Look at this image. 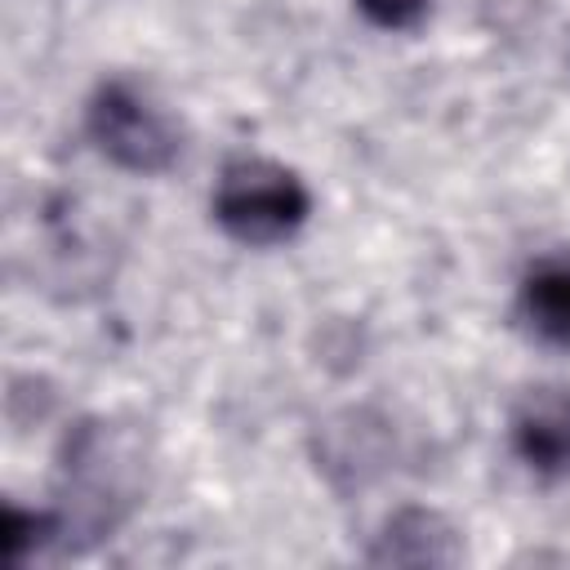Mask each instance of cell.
Listing matches in <instances>:
<instances>
[{
  "label": "cell",
  "mask_w": 570,
  "mask_h": 570,
  "mask_svg": "<svg viewBox=\"0 0 570 570\" xmlns=\"http://www.w3.org/2000/svg\"><path fill=\"white\" fill-rule=\"evenodd\" d=\"M67 508L53 512L58 543H71V534L98 539L107 534L138 494V454L129 441L107 423H85L67 441Z\"/></svg>",
  "instance_id": "6da1fadb"
},
{
  "label": "cell",
  "mask_w": 570,
  "mask_h": 570,
  "mask_svg": "<svg viewBox=\"0 0 570 570\" xmlns=\"http://www.w3.org/2000/svg\"><path fill=\"white\" fill-rule=\"evenodd\" d=\"M312 214L303 178L267 156L227 160L214 187V218L240 245H281Z\"/></svg>",
  "instance_id": "7a4b0ae2"
},
{
  "label": "cell",
  "mask_w": 570,
  "mask_h": 570,
  "mask_svg": "<svg viewBox=\"0 0 570 570\" xmlns=\"http://www.w3.org/2000/svg\"><path fill=\"white\" fill-rule=\"evenodd\" d=\"M94 147L129 174H165L183 156L178 120L134 80H107L85 107Z\"/></svg>",
  "instance_id": "3957f363"
},
{
  "label": "cell",
  "mask_w": 570,
  "mask_h": 570,
  "mask_svg": "<svg viewBox=\"0 0 570 570\" xmlns=\"http://www.w3.org/2000/svg\"><path fill=\"white\" fill-rule=\"evenodd\" d=\"M512 450L539 476H570V392L530 387L512 410Z\"/></svg>",
  "instance_id": "277c9868"
},
{
  "label": "cell",
  "mask_w": 570,
  "mask_h": 570,
  "mask_svg": "<svg viewBox=\"0 0 570 570\" xmlns=\"http://www.w3.org/2000/svg\"><path fill=\"white\" fill-rule=\"evenodd\" d=\"M459 557V543H454V530L445 517L428 512V508H405L396 512L383 534H379V548L370 552V561L379 566H450Z\"/></svg>",
  "instance_id": "5b68a950"
},
{
  "label": "cell",
  "mask_w": 570,
  "mask_h": 570,
  "mask_svg": "<svg viewBox=\"0 0 570 570\" xmlns=\"http://www.w3.org/2000/svg\"><path fill=\"white\" fill-rule=\"evenodd\" d=\"M521 316L543 343L570 352V254H548L525 272Z\"/></svg>",
  "instance_id": "8992f818"
},
{
  "label": "cell",
  "mask_w": 570,
  "mask_h": 570,
  "mask_svg": "<svg viewBox=\"0 0 570 570\" xmlns=\"http://www.w3.org/2000/svg\"><path fill=\"white\" fill-rule=\"evenodd\" d=\"M356 4L374 27H387V31H405L428 13V0H356Z\"/></svg>",
  "instance_id": "52a82bcc"
}]
</instances>
